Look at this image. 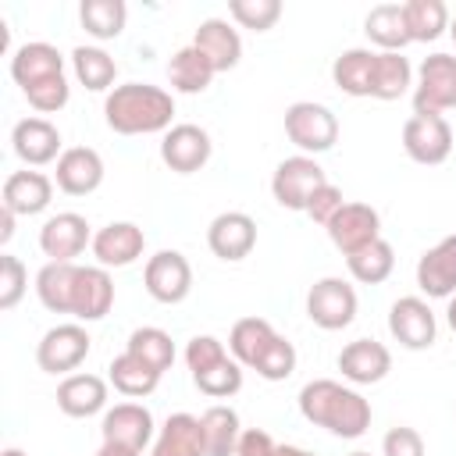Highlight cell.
<instances>
[{"instance_id": "obj_1", "label": "cell", "mask_w": 456, "mask_h": 456, "mask_svg": "<svg viewBox=\"0 0 456 456\" xmlns=\"http://www.w3.org/2000/svg\"><path fill=\"white\" fill-rule=\"evenodd\" d=\"M299 413L335 438H360L370 428V403L331 378H317L299 388Z\"/></svg>"}, {"instance_id": "obj_2", "label": "cell", "mask_w": 456, "mask_h": 456, "mask_svg": "<svg viewBox=\"0 0 456 456\" xmlns=\"http://www.w3.org/2000/svg\"><path fill=\"white\" fill-rule=\"evenodd\" d=\"M103 118H107V128L118 135H153V132L171 128L175 100L160 86L125 82V86H114L107 93Z\"/></svg>"}, {"instance_id": "obj_3", "label": "cell", "mask_w": 456, "mask_h": 456, "mask_svg": "<svg viewBox=\"0 0 456 456\" xmlns=\"http://www.w3.org/2000/svg\"><path fill=\"white\" fill-rule=\"evenodd\" d=\"M285 135L292 146H299L306 157L314 153H328L338 142V118L331 114V107L314 103V100H299L285 110Z\"/></svg>"}, {"instance_id": "obj_4", "label": "cell", "mask_w": 456, "mask_h": 456, "mask_svg": "<svg viewBox=\"0 0 456 456\" xmlns=\"http://www.w3.org/2000/svg\"><path fill=\"white\" fill-rule=\"evenodd\" d=\"M356 289L346 278H321L310 285L306 292V317L321 328V331H342L353 324L356 317Z\"/></svg>"}, {"instance_id": "obj_5", "label": "cell", "mask_w": 456, "mask_h": 456, "mask_svg": "<svg viewBox=\"0 0 456 456\" xmlns=\"http://www.w3.org/2000/svg\"><path fill=\"white\" fill-rule=\"evenodd\" d=\"M456 107V57L431 53L417 68L413 89V114H442Z\"/></svg>"}, {"instance_id": "obj_6", "label": "cell", "mask_w": 456, "mask_h": 456, "mask_svg": "<svg viewBox=\"0 0 456 456\" xmlns=\"http://www.w3.org/2000/svg\"><path fill=\"white\" fill-rule=\"evenodd\" d=\"M324 182H328V178H324V167H321L314 157L296 153V157H285V160L274 167V175H271V192H274V200H278L285 210H306L310 196H314Z\"/></svg>"}, {"instance_id": "obj_7", "label": "cell", "mask_w": 456, "mask_h": 456, "mask_svg": "<svg viewBox=\"0 0 456 456\" xmlns=\"http://www.w3.org/2000/svg\"><path fill=\"white\" fill-rule=\"evenodd\" d=\"M403 150L417 164H445L452 153V128L442 114H413L403 125Z\"/></svg>"}, {"instance_id": "obj_8", "label": "cell", "mask_w": 456, "mask_h": 456, "mask_svg": "<svg viewBox=\"0 0 456 456\" xmlns=\"http://www.w3.org/2000/svg\"><path fill=\"white\" fill-rule=\"evenodd\" d=\"M142 285L157 303H182L192 292V267L178 249H160L142 267Z\"/></svg>"}, {"instance_id": "obj_9", "label": "cell", "mask_w": 456, "mask_h": 456, "mask_svg": "<svg viewBox=\"0 0 456 456\" xmlns=\"http://www.w3.org/2000/svg\"><path fill=\"white\" fill-rule=\"evenodd\" d=\"M388 331L403 349H431L438 338V321L420 296H399L388 310Z\"/></svg>"}, {"instance_id": "obj_10", "label": "cell", "mask_w": 456, "mask_h": 456, "mask_svg": "<svg viewBox=\"0 0 456 456\" xmlns=\"http://www.w3.org/2000/svg\"><path fill=\"white\" fill-rule=\"evenodd\" d=\"M89 331L82 328V324H57V328H50L43 338H39V346H36V363H39V370H46V374H68V370H75L86 356H89Z\"/></svg>"}, {"instance_id": "obj_11", "label": "cell", "mask_w": 456, "mask_h": 456, "mask_svg": "<svg viewBox=\"0 0 456 456\" xmlns=\"http://www.w3.org/2000/svg\"><path fill=\"white\" fill-rule=\"evenodd\" d=\"M328 239L335 242V249L342 256L370 246L374 239H381V214L370 203H342V210L324 224Z\"/></svg>"}, {"instance_id": "obj_12", "label": "cell", "mask_w": 456, "mask_h": 456, "mask_svg": "<svg viewBox=\"0 0 456 456\" xmlns=\"http://www.w3.org/2000/svg\"><path fill=\"white\" fill-rule=\"evenodd\" d=\"M210 150H214V142H210L207 128H200V125H192V121L171 125V128L164 132V139H160V160H164L171 171H178V175L200 171V167L210 160Z\"/></svg>"}, {"instance_id": "obj_13", "label": "cell", "mask_w": 456, "mask_h": 456, "mask_svg": "<svg viewBox=\"0 0 456 456\" xmlns=\"http://www.w3.org/2000/svg\"><path fill=\"white\" fill-rule=\"evenodd\" d=\"M93 246V235H89V221L75 210H64V214H53L43 221L39 228V249L53 260V264H75V256Z\"/></svg>"}, {"instance_id": "obj_14", "label": "cell", "mask_w": 456, "mask_h": 456, "mask_svg": "<svg viewBox=\"0 0 456 456\" xmlns=\"http://www.w3.org/2000/svg\"><path fill=\"white\" fill-rule=\"evenodd\" d=\"M207 246L214 256L235 264V260H246L256 246V221L242 210H224L210 221L207 228Z\"/></svg>"}, {"instance_id": "obj_15", "label": "cell", "mask_w": 456, "mask_h": 456, "mask_svg": "<svg viewBox=\"0 0 456 456\" xmlns=\"http://www.w3.org/2000/svg\"><path fill=\"white\" fill-rule=\"evenodd\" d=\"M100 435H103V442L128 445V449L142 452L153 442V413L142 403H118L103 413Z\"/></svg>"}, {"instance_id": "obj_16", "label": "cell", "mask_w": 456, "mask_h": 456, "mask_svg": "<svg viewBox=\"0 0 456 456\" xmlns=\"http://www.w3.org/2000/svg\"><path fill=\"white\" fill-rule=\"evenodd\" d=\"M417 285L428 299L456 296V235H445L417 260Z\"/></svg>"}, {"instance_id": "obj_17", "label": "cell", "mask_w": 456, "mask_h": 456, "mask_svg": "<svg viewBox=\"0 0 456 456\" xmlns=\"http://www.w3.org/2000/svg\"><path fill=\"white\" fill-rule=\"evenodd\" d=\"M53 182L68 196H89L103 185V157L93 146H71L61 153Z\"/></svg>"}, {"instance_id": "obj_18", "label": "cell", "mask_w": 456, "mask_h": 456, "mask_svg": "<svg viewBox=\"0 0 456 456\" xmlns=\"http://www.w3.org/2000/svg\"><path fill=\"white\" fill-rule=\"evenodd\" d=\"M146 235L132 221H110L93 235V256L100 267H128L142 256Z\"/></svg>"}, {"instance_id": "obj_19", "label": "cell", "mask_w": 456, "mask_h": 456, "mask_svg": "<svg viewBox=\"0 0 456 456\" xmlns=\"http://www.w3.org/2000/svg\"><path fill=\"white\" fill-rule=\"evenodd\" d=\"M114 306V278L107 274V267H78L75 274V289H71V317L75 321H100L107 317Z\"/></svg>"}, {"instance_id": "obj_20", "label": "cell", "mask_w": 456, "mask_h": 456, "mask_svg": "<svg viewBox=\"0 0 456 456\" xmlns=\"http://www.w3.org/2000/svg\"><path fill=\"white\" fill-rule=\"evenodd\" d=\"M11 146H14L18 160H25L28 167L61 160V132L46 118H21L11 128Z\"/></svg>"}, {"instance_id": "obj_21", "label": "cell", "mask_w": 456, "mask_h": 456, "mask_svg": "<svg viewBox=\"0 0 456 456\" xmlns=\"http://www.w3.org/2000/svg\"><path fill=\"white\" fill-rule=\"evenodd\" d=\"M335 363H338L346 381H353V385H378L392 370V353H388V346H381L374 338H356V342L342 346Z\"/></svg>"}, {"instance_id": "obj_22", "label": "cell", "mask_w": 456, "mask_h": 456, "mask_svg": "<svg viewBox=\"0 0 456 456\" xmlns=\"http://www.w3.org/2000/svg\"><path fill=\"white\" fill-rule=\"evenodd\" d=\"M57 75H64V57L50 43H25L11 53V78L21 86V93Z\"/></svg>"}, {"instance_id": "obj_23", "label": "cell", "mask_w": 456, "mask_h": 456, "mask_svg": "<svg viewBox=\"0 0 456 456\" xmlns=\"http://www.w3.org/2000/svg\"><path fill=\"white\" fill-rule=\"evenodd\" d=\"M192 46L214 64V71H232L239 61H242V39L239 32L224 21V18H207L200 21L196 36H192Z\"/></svg>"}, {"instance_id": "obj_24", "label": "cell", "mask_w": 456, "mask_h": 456, "mask_svg": "<svg viewBox=\"0 0 456 456\" xmlns=\"http://www.w3.org/2000/svg\"><path fill=\"white\" fill-rule=\"evenodd\" d=\"M53 200V182L43 175V171H14L4 178V200L0 207L14 210V214H43Z\"/></svg>"}, {"instance_id": "obj_25", "label": "cell", "mask_w": 456, "mask_h": 456, "mask_svg": "<svg viewBox=\"0 0 456 456\" xmlns=\"http://www.w3.org/2000/svg\"><path fill=\"white\" fill-rule=\"evenodd\" d=\"M150 456H207L200 417H192V413H171L164 420V428L157 431Z\"/></svg>"}, {"instance_id": "obj_26", "label": "cell", "mask_w": 456, "mask_h": 456, "mask_svg": "<svg viewBox=\"0 0 456 456\" xmlns=\"http://www.w3.org/2000/svg\"><path fill=\"white\" fill-rule=\"evenodd\" d=\"M57 406L64 417H93L107 406V381L96 374H68L57 385Z\"/></svg>"}, {"instance_id": "obj_27", "label": "cell", "mask_w": 456, "mask_h": 456, "mask_svg": "<svg viewBox=\"0 0 456 456\" xmlns=\"http://www.w3.org/2000/svg\"><path fill=\"white\" fill-rule=\"evenodd\" d=\"M374 64H378V50L353 46V50H346V53L335 57L331 82L346 96H370L374 93Z\"/></svg>"}, {"instance_id": "obj_28", "label": "cell", "mask_w": 456, "mask_h": 456, "mask_svg": "<svg viewBox=\"0 0 456 456\" xmlns=\"http://www.w3.org/2000/svg\"><path fill=\"white\" fill-rule=\"evenodd\" d=\"M363 32H367V39L374 46H381V53H403V46L410 43L403 4H378V7H370L367 18H363Z\"/></svg>"}, {"instance_id": "obj_29", "label": "cell", "mask_w": 456, "mask_h": 456, "mask_svg": "<svg viewBox=\"0 0 456 456\" xmlns=\"http://www.w3.org/2000/svg\"><path fill=\"white\" fill-rule=\"evenodd\" d=\"M274 338H278V331L271 328V321H264V317H242V321L232 324L228 349H232V356H235L242 367L253 370Z\"/></svg>"}, {"instance_id": "obj_30", "label": "cell", "mask_w": 456, "mask_h": 456, "mask_svg": "<svg viewBox=\"0 0 456 456\" xmlns=\"http://www.w3.org/2000/svg\"><path fill=\"white\" fill-rule=\"evenodd\" d=\"M214 64L189 43V46H182V50H175L171 53V61H167V82L178 89V93H203V89H210V82H214Z\"/></svg>"}, {"instance_id": "obj_31", "label": "cell", "mask_w": 456, "mask_h": 456, "mask_svg": "<svg viewBox=\"0 0 456 456\" xmlns=\"http://www.w3.org/2000/svg\"><path fill=\"white\" fill-rule=\"evenodd\" d=\"M78 264H43L36 274V296L50 314H71V289H75Z\"/></svg>"}, {"instance_id": "obj_32", "label": "cell", "mask_w": 456, "mask_h": 456, "mask_svg": "<svg viewBox=\"0 0 456 456\" xmlns=\"http://www.w3.org/2000/svg\"><path fill=\"white\" fill-rule=\"evenodd\" d=\"M203 442H207V456H235V445L242 438V424H239V413L232 406H210L203 417Z\"/></svg>"}, {"instance_id": "obj_33", "label": "cell", "mask_w": 456, "mask_h": 456, "mask_svg": "<svg viewBox=\"0 0 456 456\" xmlns=\"http://www.w3.org/2000/svg\"><path fill=\"white\" fill-rule=\"evenodd\" d=\"M403 18L410 43H435L442 32H449V7L442 0H406Z\"/></svg>"}, {"instance_id": "obj_34", "label": "cell", "mask_w": 456, "mask_h": 456, "mask_svg": "<svg viewBox=\"0 0 456 456\" xmlns=\"http://www.w3.org/2000/svg\"><path fill=\"white\" fill-rule=\"evenodd\" d=\"M107 370H110V374H107L110 385H114L121 395H128V399H142V395H150V392L160 385V374H157L150 363H142L139 356H132V353L114 356Z\"/></svg>"}, {"instance_id": "obj_35", "label": "cell", "mask_w": 456, "mask_h": 456, "mask_svg": "<svg viewBox=\"0 0 456 456\" xmlns=\"http://www.w3.org/2000/svg\"><path fill=\"white\" fill-rule=\"evenodd\" d=\"M71 68H75V78L89 89V93H103V89H114V78H118V64L107 50L100 46H75L71 50Z\"/></svg>"}, {"instance_id": "obj_36", "label": "cell", "mask_w": 456, "mask_h": 456, "mask_svg": "<svg viewBox=\"0 0 456 456\" xmlns=\"http://www.w3.org/2000/svg\"><path fill=\"white\" fill-rule=\"evenodd\" d=\"M346 267H349V274H353L360 285H381V281L392 274V267H395V249H392V242L374 239L370 246L349 253V256H346Z\"/></svg>"}, {"instance_id": "obj_37", "label": "cell", "mask_w": 456, "mask_h": 456, "mask_svg": "<svg viewBox=\"0 0 456 456\" xmlns=\"http://www.w3.org/2000/svg\"><path fill=\"white\" fill-rule=\"evenodd\" d=\"M78 18L93 39H118L125 32L128 7H125V0H82Z\"/></svg>"}, {"instance_id": "obj_38", "label": "cell", "mask_w": 456, "mask_h": 456, "mask_svg": "<svg viewBox=\"0 0 456 456\" xmlns=\"http://www.w3.org/2000/svg\"><path fill=\"white\" fill-rule=\"evenodd\" d=\"M125 353L139 356V360L150 363L157 374H164V370L175 363V342H171V335H167L164 328H153V324L135 328V331L128 335V342H125Z\"/></svg>"}, {"instance_id": "obj_39", "label": "cell", "mask_w": 456, "mask_h": 456, "mask_svg": "<svg viewBox=\"0 0 456 456\" xmlns=\"http://www.w3.org/2000/svg\"><path fill=\"white\" fill-rule=\"evenodd\" d=\"M413 86V68L403 53H381L378 50V64H374V100H399L406 96Z\"/></svg>"}, {"instance_id": "obj_40", "label": "cell", "mask_w": 456, "mask_h": 456, "mask_svg": "<svg viewBox=\"0 0 456 456\" xmlns=\"http://www.w3.org/2000/svg\"><path fill=\"white\" fill-rule=\"evenodd\" d=\"M192 381H196V388H200L203 395H210V399H228V395H235V392L242 388V363H239L235 356H224V360L214 363L210 370L192 374Z\"/></svg>"}, {"instance_id": "obj_41", "label": "cell", "mask_w": 456, "mask_h": 456, "mask_svg": "<svg viewBox=\"0 0 456 456\" xmlns=\"http://www.w3.org/2000/svg\"><path fill=\"white\" fill-rule=\"evenodd\" d=\"M228 14L235 18L239 28L267 32V28H274V21L281 18V4H278V0H232V4H228Z\"/></svg>"}, {"instance_id": "obj_42", "label": "cell", "mask_w": 456, "mask_h": 456, "mask_svg": "<svg viewBox=\"0 0 456 456\" xmlns=\"http://www.w3.org/2000/svg\"><path fill=\"white\" fill-rule=\"evenodd\" d=\"M264 381H285L292 370H296V346L285 338V335H278L271 346H267V353L260 356V363L253 367Z\"/></svg>"}, {"instance_id": "obj_43", "label": "cell", "mask_w": 456, "mask_h": 456, "mask_svg": "<svg viewBox=\"0 0 456 456\" xmlns=\"http://www.w3.org/2000/svg\"><path fill=\"white\" fill-rule=\"evenodd\" d=\"M25 285H28V271L18 256L4 253L0 256V310H14L18 299L25 296Z\"/></svg>"}, {"instance_id": "obj_44", "label": "cell", "mask_w": 456, "mask_h": 456, "mask_svg": "<svg viewBox=\"0 0 456 456\" xmlns=\"http://www.w3.org/2000/svg\"><path fill=\"white\" fill-rule=\"evenodd\" d=\"M224 356H228V349H224V342L214 338V335H196V338H189V346H185V363H189L192 374L210 370V367L221 363Z\"/></svg>"}, {"instance_id": "obj_45", "label": "cell", "mask_w": 456, "mask_h": 456, "mask_svg": "<svg viewBox=\"0 0 456 456\" xmlns=\"http://www.w3.org/2000/svg\"><path fill=\"white\" fill-rule=\"evenodd\" d=\"M68 96H71V86H68L64 75H57V78H50V82H39V86L25 89V100H28L39 114H53V110H61V107L68 103Z\"/></svg>"}, {"instance_id": "obj_46", "label": "cell", "mask_w": 456, "mask_h": 456, "mask_svg": "<svg viewBox=\"0 0 456 456\" xmlns=\"http://www.w3.org/2000/svg\"><path fill=\"white\" fill-rule=\"evenodd\" d=\"M381 456H428V449H424V438L417 428L399 424L381 438Z\"/></svg>"}, {"instance_id": "obj_47", "label": "cell", "mask_w": 456, "mask_h": 456, "mask_svg": "<svg viewBox=\"0 0 456 456\" xmlns=\"http://www.w3.org/2000/svg\"><path fill=\"white\" fill-rule=\"evenodd\" d=\"M342 203H346V200H342V189H338V185H331V182H324V185L310 196V203H306V210H303V214H306L314 224H328V221L342 210Z\"/></svg>"}, {"instance_id": "obj_48", "label": "cell", "mask_w": 456, "mask_h": 456, "mask_svg": "<svg viewBox=\"0 0 456 456\" xmlns=\"http://www.w3.org/2000/svg\"><path fill=\"white\" fill-rule=\"evenodd\" d=\"M274 445H278V442H274L267 431L249 428V431H242V438H239V445H235V456H271Z\"/></svg>"}, {"instance_id": "obj_49", "label": "cell", "mask_w": 456, "mask_h": 456, "mask_svg": "<svg viewBox=\"0 0 456 456\" xmlns=\"http://www.w3.org/2000/svg\"><path fill=\"white\" fill-rule=\"evenodd\" d=\"M14 210H7V207H0V242H11V235H14Z\"/></svg>"}, {"instance_id": "obj_50", "label": "cell", "mask_w": 456, "mask_h": 456, "mask_svg": "<svg viewBox=\"0 0 456 456\" xmlns=\"http://www.w3.org/2000/svg\"><path fill=\"white\" fill-rule=\"evenodd\" d=\"M96 456H139L135 449H128V445H114V442H103L100 449H96Z\"/></svg>"}, {"instance_id": "obj_51", "label": "cell", "mask_w": 456, "mask_h": 456, "mask_svg": "<svg viewBox=\"0 0 456 456\" xmlns=\"http://www.w3.org/2000/svg\"><path fill=\"white\" fill-rule=\"evenodd\" d=\"M271 456H314V452H306V449H299V445H274Z\"/></svg>"}, {"instance_id": "obj_52", "label": "cell", "mask_w": 456, "mask_h": 456, "mask_svg": "<svg viewBox=\"0 0 456 456\" xmlns=\"http://www.w3.org/2000/svg\"><path fill=\"white\" fill-rule=\"evenodd\" d=\"M445 321H449V328L456 331V296H449V306H445Z\"/></svg>"}, {"instance_id": "obj_53", "label": "cell", "mask_w": 456, "mask_h": 456, "mask_svg": "<svg viewBox=\"0 0 456 456\" xmlns=\"http://www.w3.org/2000/svg\"><path fill=\"white\" fill-rule=\"evenodd\" d=\"M0 456H28V452H21V449H4Z\"/></svg>"}, {"instance_id": "obj_54", "label": "cell", "mask_w": 456, "mask_h": 456, "mask_svg": "<svg viewBox=\"0 0 456 456\" xmlns=\"http://www.w3.org/2000/svg\"><path fill=\"white\" fill-rule=\"evenodd\" d=\"M449 36H452V43H456V18H449Z\"/></svg>"}, {"instance_id": "obj_55", "label": "cell", "mask_w": 456, "mask_h": 456, "mask_svg": "<svg viewBox=\"0 0 456 456\" xmlns=\"http://www.w3.org/2000/svg\"><path fill=\"white\" fill-rule=\"evenodd\" d=\"M349 456H370V452H349Z\"/></svg>"}]
</instances>
